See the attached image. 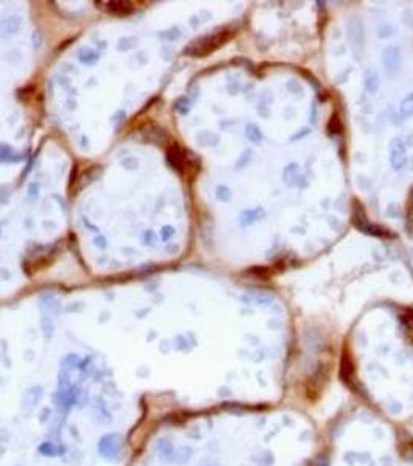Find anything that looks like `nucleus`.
<instances>
[{
  "label": "nucleus",
  "instance_id": "1",
  "mask_svg": "<svg viewBox=\"0 0 413 466\" xmlns=\"http://www.w3.org/2000/svg\"><path fill=\"white\" fill-rule=\"evenodd\" d=\"M233 31L230 28H222V30H218L211 34H205L199 39L193 41L188 47L185 49V53L193 56V58H205L210 53H213L214 50H218L219 47H222L225 42H227L232 37Z\"/></svg>",
  "mask_w": 413,
  "mask_h": 466
},
{
  "label": "nucleus",
  "instance_id": "2",
  "mask_svg": "<svg viewBox=\"0 0 413 466\" xmlns=\"http://www.w3.org/2000/svg\"><path fill=\"white\" fill-rule=\"evenodd\" d=\"M353 224L356 225V229H359L361 232L367 233V235H371V236H379V238H387V236H391V233L386 229H382V227H378L371 224L368 219H367V215L362 210V207L359 204L354 205V212H353Z\"/></svg>",
  "mask_w": 413,
  "mask_h": 466
},
{
  "label": "nucleus",
  "instance_id": "3",
  "mask_svg": "<svg viewBox=\"0 0 413 466\" xmlns=\"http://www.w3.org/2000/svg\"><path fill=\"white\" fill-rule=\"evenodd\" d=\"M98 449L101 455L107 460H117L121 452V437L118 434L104 435L98 443Z\"/></svg>",
  "mask_w": 413,
  "mask_h": 466
},
{
  "label": "nucleus",
  "instance_id": "4",
  "mask_svg": "<svg viewBox=\"0 0 413 466\" xmlns=\"http://www.w3.org/2000/svg\"><path fill=\"white\" fill-rule=\"evenodd\" d=\"M401 65V52L398 47L390 45L382 52V67L388 75H395Z\"/></svg>",
  "mask_w": 413,
  "mask_h": 466
},
{
  "label": "nucleus",
  "instance_id": "5",
  "mask_svg": "<svg viewBox=\"0 0 413 466\" xmlns=\"http://www.w3.org/2000/svg\"><path fill=\"white\" fill-rule=\"evenodd\" d=\"M390 164L393 166V169H402L407 164V151H406V145L402 143V140L395 138L390 143Z\"/></svg>",
  "mask_w": 413,
  "mask_h": 466
},
{
  "label": "nucleus",
  "instance_id": "6",
  "mask_svg": "<svg viewBox=\"0 0 413 466\" xmlns=\"http://www.w3.org/2000/svg\"><path fill=\"white\" fill-rule=\"evenodd\" d=\"M350 41H351V45H353V50L356 53V58L361 59V52L363 49V27L361 24L359 19H353L350 22Z\"/></svg>",
  "mask_w": 413,
  "mask_h": 466
},
{
  "label": "nucleus",
  "instance_id": "7",
  "mask_svg": "<svg viewBox=\"0 0 413 466\" xmlns=\"http://www.w3.org/2000/svg\"><path fill=\"white\" fill-rule=\"evenodd\" d=\"M168 160H170V164L173 165L174 169H177L179 173H185L186 157H185V151L179 145H173L168 149Z\"/></svg>",
  "mask_w": 413,
  "mask_h": 466
},
{
  "label": "nucleus",
  "instance_id": "8",
  "mask_svg": "<svg viewBox=\"0 0 413 466\" xmlns=\"http://www.w3.org/2000/svg\"><path fill=\"white\" fill-rule=\"evenodd\" d=\"M101 5H106V6H101L104 8L107 13H112V14H117V16H123V14H129L132 13L135 9V3L134 2H100Z\"/></svg>",
  "mask_w": 413,
  "mask_h": 466
},
{
  "label": "nucleus",
  "instance_id": "9",
  "mask_svg": "<svg viewBox=\"0 0 413 466\" xmlns=\"http://www.w3.org/2000/svg\"><path fill=\"white\" fill-rule=\"evenodd\" d=\"M42 395H44L42 387H39V385L28 388L24 395V407L26 409V411H31V409H34L37 406V403L41 401Z\"/></svg>",
  "mask_w": 413,
  "mask_h": 466
},
{
  "label": "nucleus",
  "instance_id": "10",
  "mask_svg": "<svg viewBox=\"0 0 413 466\" xmlns=\"http://www.w3.org/2000/svg\"><path fill=\"white\" fill-rule=\"evenodd\" d=\"M363 85H365V89H367L368 93H371V95L376 93L379 90V77H378V73L370 70V69L365 70L363 72Z\"/></svg>",
  "mask_w": 413,
  "mask_h": 466
},
{
  "label": "nucleus",
  "instance_id": "11",
  "mask_svg": "<svg viewBox=\"0 0 413 466\" xmlns=\"http://www.w3.org/2000/svg\"><path fill=\"white\" fill-rule=\"evenodd\" d=\"M298 171H300V168H298L297 164H289V165L284 168V171H283V180H284V184H286L287 187H292V185L297 184L295 180H298Z\"/></svg>",
  "mask_w": 413,
  "mask_h": 466
},
{
  "label": "nucleus",
  "instance_id": "12",
  "mask_svg": "<svg viewBox=\"0 0 413 466\" xmlns=\"http://www.w3.org/2000/svg\"><path fill=\"white\" fill-rule=\"evenodd\" d=\"M399 115H401L402 118H409V117L413 115V93L407 95V97L401 101Z\"/></svg>",
  "mask_w": 413,
  "mask_h": 466
},
{
  "label": "nucleus",
  "instance_id": "13",
  "mask_svg": "<svg viewBox=\"0 0 413 466\" xmlns=\"http://www.w3.org/2000/svg\"><path fill=\"white\" fill-rule=\"evenodd\" d=\"M262 216H264V210H262L261 207H258V208H255V210L244 212V215H242V218H241V221H242L244 225H247V224H252V222H255V221L261 219Z\"/></svg>",
  "mask_w": 413,
  "mask_h": 466
},
{
  "label": "nucleus",
  "instance_id": "14",
  "mask_svg": "<svg viewBox=\"0 0 413 466\" xmlns=\"http://www.w3.org/2000/svg\"><path fill=\"white\" fill-rule=\"evenodd\" d=\"M247 137H249V140L253 141V143H258V145L262 141V138H264V136H262V131L257 125H249L247 126Z\"/></svg>",
  "mask_w": 413,
  "mask_h": 466
},
{
  "label": "nucleus",
  "instance_id": "15",
  "mask_svg": "<svg viewBox=\"0 0 413 466\" xmlns=\"http://www.w3.org/2000/svg\"><path fill=\"white\" fill-rule=\"evenodd\" d=\"M328 128H330L331 134H339V132L342 131V125H340V120H339V115H337V113H334V115L331 117Z\"/></svg>",
  "mask_w": 413,
  "mask_h": 466
},
{
  "label": "nucleus",
  "instance_id": "16",
  "mask_svg": "<svg viewBox=\"0 0 413 466\" xmlns=\"http://www.w3.org/2000/svg\"><path fill=\"white\" fill-rule=\"evenodd\" d=\"M407 225H409V229L413 230V194L410 197V202L407 207Z\"/></svg>",
  "mask_w": 413,
  "mask_h": 466
},
{
  "label": "nucleus",
  "instance_id": "17",
  "mask_svg": "<svg viewBox=\"0 0 413 466\" xmlns=\"http://www.w3.org/2000/svg\"><path fill=\"white\" fill-rule=\"evenodd\" d=\"M5 435V432H0V455H2L6 449V444H8V435L2 440V437Z\"/></svg>",
  "mask_w": 413,
  "mask_h": 466
},
{
  "label": "nucleus",
  "instance_id": "18",
  "mask_svg": "<svg viewBox=\"0 0 413 466\" xmlns=\"http://www.w3.org/2000/svg\"><path fill=\"white\" fill-rule=\"evenodd\" d=\"M302 131H303V132H298V134H297V136H294L290 140H298V138H302V137H305V136H308V134H309V129H308V128H305V129H302Z\"/></svg>",
  "mask_w": 413,
  "mask_h": 466
},
{
  "label": "nucleus",
  "instance_id": "19",
  "mask_svg": "<svg viewBox=\"0 0 413 466\" xmlns=\"http://www.w3.org/2000/svg\"><path fill=\"white\" fill-rule=\"evenodd\" d=\"M412 169H413V162H412Z\"/></svg>",
  "mask_w": 413,
  "mask_h": 466
}]
</instances>
